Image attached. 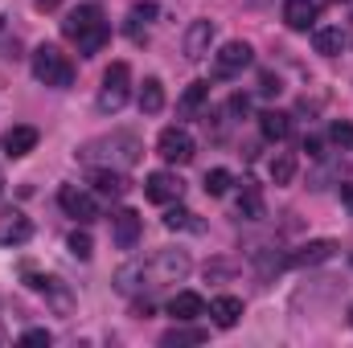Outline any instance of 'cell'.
<instances>
[{
	"label": "cell",
	"mask_w": 353,
	"mask_h": 348,
	"mask_svg": "<svg viewBox=\"0 0 353 348\" xmlns=\"http://www.w3.org/2000/svg\"><path fill=\"white\" fill-rule=\"evenodd\" d=\"M165 226H169V230H201L197 213H189V209H181V205H173V209L165 213Z\"/></svg>",
	"instance_id": "obj_29"
},
{
	"label": "cell",
	"mask_w": 353,
	"mask_h": 348,
	"mask_svg": "<svg viewBox=\"0 0 353 348\" xmlns=\"http://www.w3.org/2000/svg\"><path fill=\"white\" fill-rule=\"evenodd\" d=\"M144 193H148V201H157V205H173V201H181L185 184H181L176 173H152L148 184H144Z\"/></svg>",
	"instance_id": "obj_13"
},
{
	"label": "cell",
	"mask_w": 353,
	"mask_h": 348,
	"mask_svg": "<svg viewBox=\"0 0 353 348\" xmlns=\"http://www.w3.org/2000/svg\"><path fill=\"white\" fill-rule=\"evenodd\" d=\"M341 201H345V209L353 213V184H341Z\"/></svg>",
	"instance_id": "obj_34"
},
{
	"label": "cell",
	"mask_w": 353,
	"mask_h": 348,
	"mask_svg": "<svg viewBox=\"0 0 353 348\" xmlns=\"http://www.w3.org/2000/svg\"><path fill=\"white\" fill-rule=\"evenodd\" d=\"M292 176H296V156H292V152H279V156L271 160V180H275V184H292Z\"/></svg>",
	"instance_id": "obj_27"
},
{
	"label": "cell",
	"mask_w": 353,
	"mask_h": 348,
	"mask_svg": "<svg viewBox=\"0 0 353 348\" xmlns=\"http://www.w3.org/2000/svg\"><path fill=\"white\" fill-rule=\"evenodd\" d=\"M350 316H353V312H350Z\"/></svg>",
	"instance_id": "obj_38"
},
{
	"label": "cell",
	"mask_w": 353,
	"mask_h": 348,
	"mask_svg": "<svg viewBox=\"0 0 353 348\" xmlns=\"http://www.w3.org/2000/svg\"><path fill=\"white\" fill-rule=\"evenodd\" d=\"M90 184H94V193H103V197H123V193H128L123 168H90Z\"/></svg>",
	"instance_id": "obj_18"
},
{
	"label": "cell",
	"mask_w": 353,
	"mask_h": 348,
	"mask_svg": "<svg viewBox=\"0 0 353 348\" xmlns=\"http://www.w3.org/2000/svg\"><path fill=\"white\" fill-rule=\"evenodd\" d=\"M210 45H214V21H193L185 29V58L189 62H201L210 54Z\"/></svg>",
	"instance_id": "obj_15"
},
{
	"label": "cell",
	"mask_w": 353,
	"mask_h": 348,
	"mask_svg": "<svg viewBox=\"0 0 353 348\" xmlns=\"http://www.w3.org/2000/svg\"><path fill=\"white\" fill-rule=\"evenodd\" d=\"M230 184H234V176L226 173V168H210V173H205V193H210V197H226Z\"/></svg>",
	"instance_id": "obj_28"
},
{
	"label": "cell",
	"mask_w": 353,
	"mask_h": 348,
	"mask_svg": "<svg viewBox=\"0 0 353 348\" xmlns=\"http://www.w3.org/2000/svg\"><path fill=\"white\" fill-rule=\"evenodd\" d=\"M62 33L79 45V54L83 58H94V54H103V45L111 41V25H107V17H103V4H79V8H70L66 12V21H62Z\"/></svg>",
	"instance_id": "obj_1"
},
{
	"label": "cell",
	"mask_w": 353,
	"mask_h": 348,
	"mask_svg": "<svg viewBox=\"0 0 353 348\" xmlns=\"http://www.w3.org/2000/svg\"><path fill=\"white\" fill-rule=\"evenodd\" d=\"M239 217H247V221H259V217H263V197H259L255 184L243 188V197H239Z\"/></svg>",
	"instance_id": "obj_26"
},
{
	"label": "cell",
	"mask_w": 353,
	"mask_h": 348,
	"mask_svg": "<svg viewBox=\"0 0 353 348\" xmlns=\"http://www.w3.org/2000/svg\"><path fill=\"white\" fill-rule=\"evenodd\" d=\"M329 4H337V0H329Z\"/></svg>",
	"instance_id": "obj_37"
},
{
	"label": "cell",
	"mask_w": 353,
	"mask_h": 348,
	"mask_svg": "<svg viewBox=\"0 0 353 348\" xmlns=\"http://www.w3.org/2000/svg\"><path fill=\"white\" fill-rule=\"evenodd\" d=\"M157 17V4H136L128 12V37L132 41H148V21Z\"/></svg>",
	"instance_id": "obj_21"
},
{
	"label": "cell",
	"mask_w": 353,
	"mask_h": 348,
	"mask_svg": "<svg viewBox=\"0 0 353 348\" xmlns=\"http://www.w3.org/2000/svg\"><path fill=\"white\" fill-rule=\"evenodd\" d=\"M316 0H283V25L296 29V33H308L316 25Z\"/></svg>",
	"instance_id": "obj_16"
},
{
	"label": "cell",
	"mask_w": 353,
	"mask_h": 348,
	"mask_svg": "<svg viewBox=\"0 0 353 348\" xmlns=\"http://www.w3.org/2000/svg\"><path fill=\"white\" fill-rule=\"evenodd\" d=\"M21 345H50V332H46V328H33V332L21 336Z\"/></svg>",
	"instance_id": "obj_32"
},
{
	"label": "cell",
	"mask_w": 353,
	"mask_h": 348,
	"mask_svg": "<svg viewBox=\"0 0 353 348\" xmlns=\"http://www.w3.org/2000/svg\"><path fill=\"white\" fill-rule=\"evenodd\" d=\"M33 238V221L21 209H4L0 213V246H25Z\"/></svg>",
	"instance_id": "obj_10"
},
{
	"label": "cell",
	"mask_w": 353,
	"mask_h": 348,
	"mask_svg": "<svg viewBox=\"0 0 353 348\" xmlns=\"http://www.w3.org/2000/svg\"><path fill=\"white\" fill-rule=\"evenodd\" d=\"M132 94V70L128 62H111L107 74H103V87H99V111L103 115H115Z\"/></svg>",
	"instance_id": "obj_5"
},
{
	"label": "cell",
	"mask_w": 353,
	"mask_h": 348,
	"mask_svg": "<svg viewBox=\"0 0 353 348\" xmlns=\"http://www.w3.org/2000/svg\"><path fill=\"white\" fill-rule=\"evenodd\" d=\"M329 140H333L337 148H353V123H341V119H337V123L329 127Z\"/></svg>",
	"instance_id": "obj_31"
},
{
	"label": "cell",
	"mask_w": 353,
	"mask_h": 348,
	"mask_svg": "<svg viewBox=\"0 0 353 348\" xmlns=\"http://www.w3.org/2000/svg\"><path fill=\"white\" fill-rule=\"evenodd\" d=\"M312 45H316V54H325V58H337L341 50H345V33L333 25V29H316L312 33Z\"/></svg>",
	"instance_id": "obj_23"
},
{
	"label": "cell",
	"mask_w": 353,
	"mask_h": 348,
	"mask_svg": "<svg viewBox=\"0 0 353 348\" xmlns=\"http://www.w3.org/2000/svg\"><path fill=\"white\" fill-rule=\"evenodd\" d=\"M263 94H279V78H271V74H263Z\"/></svg>",
	"instance_id": "obj_33"
},
{
	"label": "cell",
	"mask_w": 353,
	"mask_h": 348,
	"mask_svg": "<svg viewBox=\"0 0 353 348\" xmlns=\"http://www.w3.org/2000/svg\"><path fill=\"white\" fill-rule=\"evenodd\" d=\"M140 140L132 131H115V135H103V140H90L87 148L79 152L83 164H94V168H132L140 160Z\"/></svg>",
	"instance_id": "obj_2"
},
{
	"label": "cell",
	"mask_w": 353,
	"mask_h": 348,
	"mask_svg": "<svg viewBox=\"0 0 353 348\" xmlns=\"http://www.w3.org/2000/svg\"><path fill=\"white\" fill-rule=\"evenodd\" d=\"M259 127H263L267 140H275V144H279V140H288V131H292V119H288L283 111H263V115H259Z\"/></svg>",
	"instance_id": "obj_24"
},
{
	"label": "cell",
	"mask_w": 353,
	"mask_h": 348,
	"mask_svg": "<svg viewBox=\"0 0 353 348\" xmlns=\"http://www.w3.org/2000/svg\"><path fill=\"white\" fill-rule=\"evenodd\" d=\"M25 283H29L37 295H46V303H50L58 316H70V312H74V295L66 291L62 279H54V274H37V270H25Z\"/></svg>",
	"instance_id": "obj_6"
},
{
	"label": "cell",
	"mask_w": 353,
	"mask_h": 348,
	"mask_svg": "<svg viewBox=\"0 0 353 348\" xmlns=\"http://www.w3.org/2000/svg\"><path fill=\"white\" fill-rule=\"evenodd\" d=\"M37 127H29V123H17V127H8L4 131V140H0V148H4V156L8 160H21V156H29L33 148H37Z\"/></svg>",
	"instance_id": "obj_11"
},
{
	"label": "cell",
	"mask_w": 353,
	"mask_h": 348,
	"mask_svg": "<svg viewBox=\"0 0 353 348\" xmlns=\"http://www.w3.org/2000/svg\"><path fill=\"white\" fill-rule=\"evenodd\" d=\"M205 98H210V83H189V87H185V94H181V102H176L181 119H193V115L205 107Z\"/></svg>",
	"instance_id": "obj_20"
},
{
	"label": "cell",
	"mask_w": 353,
	"mask_h": 348,
	"mask_svg": "<svg viewBox=\"0 0 353 348\" xmlns=\"http://www.w3.org/2000/svg\"><path fill=\"white\" fill-rule=\"evenodd\" d=\"M140 213L136 209H119L115 217H111V238H115V246L119 250H136V242H140Z\"/></svg>",
	"instance_id": "obj_12"
},
{
	"label": "cell",
	"mask_w": 353,
	"mask_h": 348,
	"mask_svg": "<svg viewBox=\"0 0 353 348\" xmlns=\"http://www.w3.org/2000/svg\"><path fill=\"white\" fill-rule=\"evenodd\" d=\"M66 246H70V254H74L79 262H87L90 254H94V242H90V234H87V230H74Z\"/></svg>",
	"instance_id": "obj_30"
},
{
	"label": "cell",
	"mask_w": 353,
	"mask_h": 348,
	"mask_svg": "<svg viewBox=\"0 0 353 348\" xmlns=\"http://www.w3.org/2000/svg\"><path fill=\"white\" fill-rule=\"evenodd\" d=\"M350 266H353V254H350Z\"/></svg>",
	"instance_id": "obj_36"
},
{
	"label": "cell",
	"mask_w": 353,
	"mask_h": 348,
	"mask_svg": "<svg viewBox=\"0 0 353 348\" xmlns=\"http://www.w3.org/2000/svg\"><path fill=\"white\" fill-rule=\"evenodd\" d=\"M157 152H161L169 164H189L193 152H197V144H193V135H189L185 127H165L161 140H157Z\"/></svg>",
	"instance_id": "obj_8"
},
{
	"label": "cell",
	"mask_w": 353,
	"mask_h": 348,
	"mask_svg": "<svg viewBox=\"0 0 353 348\" xmlns=\"http://www.w3.org/2000/svg\"><path fill=\"white\" fill-rule=\"evenodd\" d=\"M33 4H37V8H46V12H50V8H58V4H62V0H33Z\"/></svg>",
	"instance_id": "obj_35"
},
{
	"label": "cell",
	"mask_w": 353,
	"mask_h": 348,
	"mask_svg": "<svg viewBox=\"0 0 353 348\" xmlns=\"http://www.w3.org/2000/svg\"><path fill=\"white\" fill-rule=\"evenodd\" d=\"M144 266V283L148 287H165V283H181L189 270H193V262L185 250H161V254H152L148 262H140Z\"/></svg>",
	"instance_id": "obj_4"
},
{
	"label": "cell",
	"mask_w": 353,
	"mask_h": 348,
	"mask_svg": "<svg viewBox=\"0 0 353 348\" xmlns=\"http://www.w3.org/2000/svg\"><path fill=\"white\" fill-rule=\"evenodd\" d=\"M165 348H185V345H205V328H173L161 336Z\"/></svg>",
	"instance_id": "obj_25"
},
{
	"label": "cell",
	"mask_w": 353,
	"mask_h": 348,
	"mask_svg": "<svg viewBox=\"0 0 353 348\" xmlns=\"http://www.w3.org/2000/svg\"><path fill=\"white\" fill-rule=\"evenodd\" d=\"M58 205H62V209H66L74 221H83V226L99 217V205H94V197H90L87 188H79V184H62V188H58Z\"/></svg>",
	"instance_id": "obj_9"
},
{
	"label": "cell",
	"mask_w": 353,
	"mask_h": 348,
	"mask_svg": "<svg viewBox=\"0 0 353 348\" xmlns=\"http://www.w3.org/2000/svg\"><path fill=\"white\" fill-rule=\"evenodd\" d=\"M251 62H255V50H251L247 41H226V45L214 54V74H218V78H234V74H243Z\"/></svg>",
	"instance_id": "obj_7"
},
{
	"label": "cell",
	"mask_w": 353,
	"mask_h": 348,
	"mask_svg": "<svg viewBox=\"0 0 353 348\" xmlns=\"http://www.w3.org/2000/svg\"><path fill=\"white\" fill-rule=\"evenodd\" d=\"M210 307H205V299L201 295H193V291H176L173 299H169V316H173L176 324H185V320H197V316H205Z\"/></svg>",
	"instance_id": "obj_17"
},
{
	"label": "cell",
	"mask_w": 353,
	"mask_h": 348,
	"mask_svg": "<svg viewBox=\"0 0 353 348\" xmlns=\"http://www.w3.org/2000/svg\"><path fill=\"white\" fill-rule=\"evenodd\" d=\"M33 78L54 90H66V87H74V62L58 45H37L33 50Z\"/></svg>",
	"instance_id": "obj_3"
},
{
	"label": "cell",
	"mask_w": 353,
	"mask_h": 348,
	"mask_svg": "<svg viewBox=\"0 0 353 348\" xmlns=\"http://www.w3.org/2000/svg\"><path fill=\"white\" fill-rule=\"evenodd\" d=\"M136 102H140L144 115H157V111L165 107V83H161V78H144V87H140V94H136Z\"/></svg>",
	"instance_id": "obj_22"
},
{
	"label": "cell",
	"mask_w": 353,
	"mask_h": 348,
	"mask_svg": "<svg viewBox=\"0 0 353 348\" xmlns=\"http://www.w3.org/2000/svg\"><path fill=\"white\" fill-rule=\"evenodd\" d=\"M210 316H214L218 328H234V324L243 320V299H234V295H218V299L210 303Z\"/></svg>",
	"instance_id": "obj_19"
},
{
	"label": "cell",
	"mask_w": 353,
	"mask_h": 348,
	"mask_svg": "<svg viewBox=\"0 0 353 348\" xmlns=\"http://www.w3.org/2000/svg\"><path fill=\"white\" fill-rule=\"evenodd\" d=\"M333 254H337V242H333V238H316V242L296 246V250L288 254V262H292V266H321V262H329Z\"/></svg>",
	"instance_id": "obj_14"
}]
</instances>
